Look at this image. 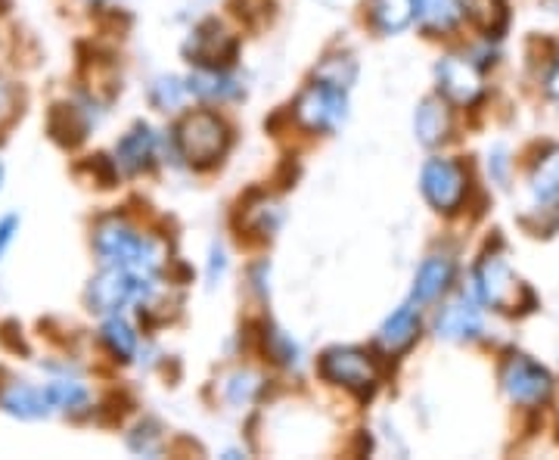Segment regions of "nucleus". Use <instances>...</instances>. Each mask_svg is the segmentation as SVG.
<instances>
[{
	"label": "nucleus",
	"instance_id": "f8f14e48",
	"mask_svg": "<svg viewBox=\"0 0 559 460\" xmlns=\"http://www.w3.org/2000/svg\"><path fill=\"white\" fill-rule=\"evenodd\" d=\"M0 408L10 414V417H20V421H40L53 411V401L47 396V386H28V382H10L3 392H0Z\"/></svg>",
	"mask_w": 559,
	"mask_h": 460
},
{
	"label": "nucleus",
	"instance_id": "dca6fc26",
	"mask_svg": "<svg viewBox=\"0 0 559 460\" xmlns=\"http://www.w3.org/2000/svg\"><path fill=\"white\" fill-rule=\"evenodd\" d=\"M414 131H417V141L423 146H439L448 141L451 134V109L444 97H429L417 106V116H414Z\"/></svg>",
	"mask_w": 559,
	"mask_h": 460
},
{
	"label": "nucleus",
	"instance_id": "412c9836",
	"mask_svg": "<svg viewBox=\"0 0 559 460\" xmlns=\"http://www.w3.org/2000/svg\"><path fill=\"white\" fill-rule=\"evenodd\" d=\"M100 340L116 361H131L138 355V333H134L131 323L121 320L119 315H112V318L103 323Z\"/></svg>",
	"mask_w": 559,
	"mask_h": 460
},
{
	"label": "nucleus",
	"instance_id": "393cba45",
	"mask_svg": "<svg viewBox=\"0 0 559 460\" xmlns=\"http://www.w3.org/2000/svg\"><path fill=\"white\" fill-rule=\"evenodd\" d=\"M183 94H187V84H180L178 79H156L150 87V103L162 113H171L183 103Z\"/></svg>",
	"mask_w": 559,
	"mask_h": 460
},
{
	"label": "nucleus",
	"instance_id": "4468645a",
	"mask_svg": "<svg viewBox=\"0 0 559 460\" xmlns=\"http://www.w3.org/2000/svg\"><path fill=\"white\" fill-rule=\"evenodd\" d=\"M419 337V311H417V302H404L399 305L389 318L382 320L380 333H377V340L385 352H404L407 345H414V340Z\"/></svg>",
	"mask_w": 559,
	"mask_h": 460
},
{
	"label": "nucleus",
	"instance_id": "bb28decb",
	"mask_svg": "<svg viewBox=\"0 0 559 460\" xmlns=\"http://www.w3.org/2000/svg\"><path fill=\"white\" fill-rule=\"evenodd\" d=\"M159 433H153V423H140L138 429H134V436H131V451H138V455H156L159 451Z\"/></svg>",
	"mask_w": 559,
	"mask_h": 460
},
{
	"label": "nucleus",
	"instance_id": "cd10ccee",
	"mask_svg": "<svg viewBox=\"0 0 559 460\" xmlns=\"http://www.w3.org/2000/svg\"><path fill=\"white\" fill-rule=\"evenodd\" d=\"M16 234H20V215H7L0 221V259L10 249V243L16 240Z\"/></svg>",
	"mask_w": 559,
	"mask_h": 460
},
{
	"label": "nucleus",
	"instance_id": "ddd939ff",
	"mask_svg": "<svg viewBox=\"0 0 559 460\" xmlns=\"http://www.w3.org/2000/svg\"><path fill=\"white\" fill-rule=\"evenodd\" d=\"M156 134L146 125H134L119 143H116V165L124 175H140L156 160Z\"/></svg>",
	"mask_w": 559,
	"mask_h": 460
},
{
	"label": "nucleus",
	"instance_id": "39448f33",
	"mask_svg": "<svg viewBox=\"0 0 559 460\" xmlns=\"http://www.w3.org/2000/svg\"><path fill=\"white\" fill-rule=\"evenodd\" d=\"M466 168L454 160H444V156H436L423 165L419 172V190L426 202L436 209V212H444V215H454L463 200H466Z\"/></svg>",
	"mask_w": 559,
	"mask_h": 460
},
{
	"label": "nucleus",
	"instance_id": "9d476101",
	"mask_svg": "<svg viewBox=\"0 0 559 460\" xmlns=\"http://www.w3.org/2000/svg\"><path fill=\"white\" fill-rule=\"evenodd\" d=\"M436 81H439L441 97L454 106H473L485 91L479 69L469 60H460V57H444L436 66Z\"/></svg>",
	"mask_w": 559,
	"mask_h": 460
},
{
	"label": "nucleus",
	"instance_id": "7ed1b4c3",
	"mask_svg": "<svg viewBox=\"0 0 559 460\" xmlns=\"http://www.w3.org/2000/svg\"><path fill=\"white\" fill-rule=\"evenodd\" d=\"M175 146H178V156L193 168H209L227 153L230 146V128L224 125L221 116L200 109V113H190L187 119L180 121L178 131H175Z\"/></svg>",
	"mask_w": 559,
	"mask_h": 460
},
{
	"label": "nucleus",
	"instance_id": "6ab92c4d",
	"mask_svg": "<svg viewBox=\"0 0 559 460\" xmlns=\"http://www.w3.org/2000/svg\"><path fill=\"white\" fill-rule=\"evenodd\" d=\"M460 13L473 22L476 28H481L488 38H498L507 25V0H457Z\"/></svg>",
	"mask_w": 559,
	"mask_h": 460
},
{
	"label": "nucleus",
	"instance_id": "b1692460",
	"mask_svg": "<svg viewBox=\"0 0 559 460\" xmlns=\"http://www.w3.org/2000/svg\"><path fill=\"white\" fill-rule=\"evenodd\" d=\"M47 396L60 411H81L87 404V389L79 380H53L47 386Z\"/></svg>",
	"mask_w": 559,
	"mask_h": 460
},
{
	"label": "nucleus",
	"instance_id": "6e6552de",
	"mask_svg": "<svg viewBox=\"0 0 559 460\" xmlns=\"http://www.w3.org/2000/svg\"><path fill=\"white\" fill-rule=\"evenodd\" d=\"M140 274L119 268V264H106L100 274L91 281L84 302L94 315H119L124 305L138 302L140 293Z\"/></svg>",
	"mask_w": 559,
	"mask_h": 460
},
{
	"label": "nucleus",
	"instance_id": "2f4dec72",
	"mask_svg": "<svg viewBox=\"0 0 559 460\" xmlns=\"http://www.w3.org/2000/svg\"><path fill=\"white\" fill-rule=\"evenodd\" d=\"M0 184H3V162H0Z\"/></svg>",
	"mask_w": 559,
	"mask_h": 460
},
{
	"label": "nucleus",
	"instance_id": "7c9ffc66",
	"mask_svg": "<svg viewBox=\"0 0 559 460\" xmlns=\"http://www.w3.org/2000/svg\"><path fill=\"white\" fill-rule=\"evenodd\" d=\"M503 165H507V162H503V153H495V168H498V180H503Z\"/></svg>",
	"mask_w": 559,
	"mask_h": 460
},
{
	"label": "nucleus",
	"instance_id": "aec40b11",
	"mask_svg": "<svg viewBox=\"0 0 559 460\" xmlns=\"http://www.w3.org/2000/svg\"><path fill=\"white\" fill-rule=\"evenodd\" d=\"M532 193L538 202H559V150L550 146L532 168Z\"/></svg>",
	"mask_w": 559,
	"mask_h": 460
},
{
	"label": "nucleus",
	"instance_id": "4be33fe9",
	"mask_svg": "<svg viewBox=\"0 0 559 460\" xmlns=\"http://www.w3.org/2000/svg\"><path fill=\"white\" fill-rule=\"evenodd\" d=\"M417 20L426 32H451L460 20L457 0H417Z\"/></svg>",
	"mask_w": 559,
	"mask_h": 460
},
{
	"label": "nucleus",
	"instance_id": "c85d7f7f",
	"mask_svg": "<svg viewBox=\"0 0 559 460\" xmlns=\"http://www.w3.org/2000/svg\"><path fill=\"white\" fill-rule=\"evenodd\" d=\"M227 268V259H224V249L221 246H212V261H209V283H218V278Z\"/></svg>",
	"mask_w": 559,
	"mask_h": 460
},
{
	"label": "nucleus",
	"instance_id": "f257e3e1",
	"mask_svg": "<svg viewBox=\"0 0 559 460\" xmlns=\"http://www.w3.org/2000/svg\"><path fill=\"white\" fill-rule=\"evenodd\" d=\"M94 249L100 252L106 264L128 268L140 278H156L165 264V246L146 234H138L128 221L106 219L97 224Z\"/></svg>",
	"mask_w": 559,
	"mask_h": 460
},
{
	"label": "nucleus",
	"instance_id": "c756f323",
	"mask_svg": "<svg viewBox=\"0 0 559 460\" xmlns=\"http://www.w3.org/2000/svg\"><path fill=\"white\" fill-rule=\"evenodd\" d=\"M547 94H550V101L559 106V60L554 62V69H550V75H547Z\"/></svg>",
	"mask_w": 559,
	"mask_h": 460
},
{
	"label": "nucleus",
	"instance_id": "20e7f679",
	"mask_svg": "<svg viewBox=\"0 0 559 460\" xmlns=\"http://www.w3.org/2000/svg\"><path fill=\"white\" fill-rule=\"evenodd\" d=\"M320 377L326 382H336L348 392H358L360 399H367V396H373V389L380 382V370H377V361L370 358L364 349L336 345V349L323 352Z\"/></svg>",
	"mask_w": 559,
	"mask_h": 460
},
{
	"label": "nucleus",
	"instance_id": "423d86ee",
	"mask_svg": "<svg viewBox=\"0 0 559 460\" xmlns=\"http://www.w3.org/2000/svg\"><path fill=\"white\" fill-rule=\"evenodd\" d=\"M348 91L318 81L308 84L296 101V121L305 131H336L348 116Z\"/></svg>",
	"mask_w": 559,
	"mask_h": 460
},
{
	"label": "nucleus",
	"instance_id": "f3484780",
	"mask_svg": "<svg viewBox=\"0 0 559 460\" xmlns=\"http://www.w3.org/2000/svg\"><path fill=\"white\" fill-rule=\"evenodd\" d=\"M240 91L242 87L237 84V79H230L224 69H200L197 66V72L187 79V94L209 103L234 101V97H240Z\"/></svg>",
	"mask_w": 559,
	"mask_h": 460
},
{
	"label": "nucleus",
	"instance_id": "1a4fd4ad",
	"mask_svg": "<svg viewBox=\"0 0 559 460\" xmlns=\"http://www.w3.org/2000/svg\"><path fill=\"white\" fill-rule=\"evenodd\" d=\"M436 333L448 342H469L481 333V308L469 293H454L436 315Z\"/></svg>",
	"mask_w": 559,
	"mask_h": 460
},
{
	"label": "nucleus",
	"instance_id": "a878e982",
	"mask_svg": "<svg viewBox=\"0 0 559 460\" xmlns=\"http://www.w3.org/2000/svg\"><path fill=\"white\" fill-rule=\"evenodd\" d=\"M255 392H259V377L255 374H234L230 382H227V399L234 404H249Z\"/></svg>",
	"mask_w": 559,
	"mask_h": 460
},
{
	"label": "nucleus",
	"instance_id": "f03ea898",
	"mask_svg": "<svg viewBox=\"0 0 559 460\" xmlns=\"http://www.w3.org/2000/svg\"><path fill=\"white\" fill-rule=\"evenodd\" d=\"M476 293L485 305H491L500 315H522L535 308L532 290L522 283V278L495 252L481 256L476 264Z\"/></svg>",
	"mask_w": 559,
	"mask_h": 460
},
{
	"label": "nucleus",
	"instance_id": "a211bd4d",
	"mask_svg": "<svg viewBox=\"0 0 559 460\" xmlns=\"http://www.w3.org/2000/svg\"><path fill=\"white\" fill-rule=\"evenodd\" d=\"M417 20V0H370V22L380 35H399Z\"/></svg>",
	"mask_w": 559,
	"mask_h": 460
},
{
	"label": "nucleus",
	"instance_id": "0eeeda50",
	"mask_svg": "<svg viewBox=\"0 0 559 460\" xmlns=\"http://www.w3.org/2000/svg\"><path fill=\"white\" fill-rule=\"evenodd\" d=\"M500 382H503L507 399L525 404V408L544 404L554 392V377L528 355H510L503 370H500Z\"/></svg>",
	"mask_w": 559,
	"mask_h": 460
},
{
	"label": "nucleus",
	"instance_id": "5701e85b",
	"mask_svg": "<svg viewBox=\"0 0 559 460\" xmlns=\"http://www.w3.org/2000/svg\"><path fill=\"white\" fill-rule=\"evenodd\" d=\"M318 81H326V84H336L342 91H348L355 79H358V66L352 57H330V60H323V66L318 69Z\"/></svg>",
	"mask_w": 559,
	"mask_h": 460
},
{
	"label": "nucleus",
	"instance_id": "9b49d317",
	"mask_svg": "<svg viewBox=\"0 0 559 460\" xmlns=\"http://www.w3.org/2000/svg\"><path fill=\"white\" fill-rule=\"evenodd\" d=\"M183 54L200 69H224L237 57V40L230 38L218 22H205L193 32V38L187 40Z\"/></svg>",
	"mask_w": 559,
	"mask_h": 460
},
{
	"label": "nucleus",
	"instance_id": "2eb2a0df",
	"mask_svg": "<svg viewBox=\"0 0 559 460\" xmlns=\"http://www.w3.org/2000/svg\"><path fill=\"white\" fill-rule=\"evenodd\" d=\"M451 281H454V261L448 259V256H429L419 264L411 299L417 302V305L436 302L441 293H448Z\"/></svg>",
	"mask_w": 559,
	"mask_h": 460
}]
</instances>
